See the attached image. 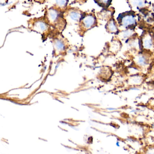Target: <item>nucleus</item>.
Returning a JSON list of instances; mask_svg holds the SVG:
<instances>
[{"label":"nucleus","instance_id":"f257e3e1","mask_svg":"<svg viewBox=\"0 0 154 154\" xmlns=\"http://www.w3.org/2000/svg\"><path fill=\"white\" fill-rule=\"evenodd\" d=\"M94 23V19L92 17H88L84 19L83 24L86 28L91 27Z\"/></svg>","mask_w":154,"mask_h":154},{"label":"nucleus","instance_id":"f03ea898","mask_svg":"<svg viewBox=\"0 0 154 154\" xmlns=\"http://www.w3.org/2000/svg\"><path fill=\"white\" fill-rule=\"evenodd\" d=\"M71 16H72V18L73 19L77 20L79 19L78 18L79 17V14H78L77 12H72V14H71Z\"/></svg>","mask_w":154,"mask_h":154},{"label":"nucleus","instance_id":"7ed1b4c3","mask_svg":"<svg viewBox=\"0 0 154 154\" xmlns=\"http://www.w3.org/2000/svg\"><path fill=\"white\" fill-rule=\"evenodd\" d=\"M147 154H154V149H152L148 150Z\"/></svg>","mask_w":154,"mask_h":154}]
</instances>
